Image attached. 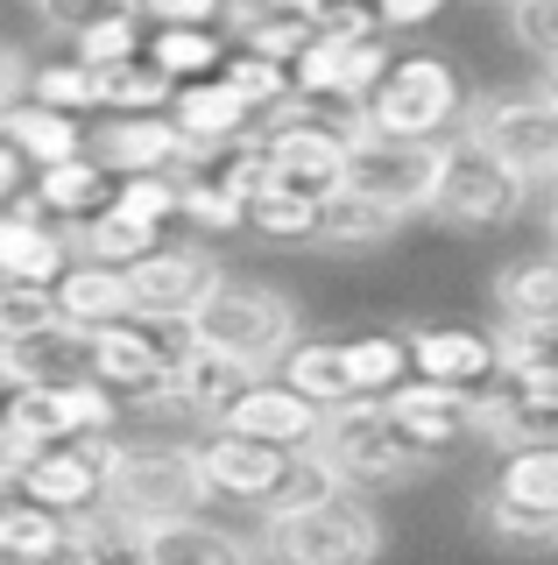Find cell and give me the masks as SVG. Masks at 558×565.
I'll list each match as a JSON object with an SVG mask.
<instances>
[{
    "instance_id": "cell-1",
    "label": "cell",
    "mask_w": 558,
    "mask_h": 565,
    "mask_svg": "<svg viewBox=\"0 0 558 565\" xmlns=\"http://www.w3.org/2000/svg\"><path fill=\"white\" fill-rule=\"evenodd\" d=\"M382 544H389V523L354 488H325L319 502L269 509V523H261V552L276 565H375Z\"/></svg>"
},
{
    "instance_id": "cell-2",
    "label": "cell",
    "mask_w": 558,
    "mask_h": 565,
    "mask_svg": "<svg viewBox=\"0 0 558 565\" xmlns=\"http://www.w3.org/2000/svg\"><path fill=\"white\" fill-rule=\"evenodd\" d=\"M466 85L439 50H396V64L382 71V85L361 106V128L389 135V141H431L446 149L452 135L466 128Z\"/></svg>"
},
{
    "instance_id": "cell-3",
    "label": "cell",
    "mask_w": 558,
    "mask_h": 565,
    "mask_svg": "<svg viewBox=\"0 0 558 565\" xmlns=\"http://www.w3.org/2000/svg\"><path fill=\"white\" fill-rule=\"evenodd\" d=\"M191 340L226 353V361H240V367H255V375H276L283 353L304 340V318L283 290H269V282L226 276L198 305V318H191Z\"/></svg>"
},
{
    "instance_id": "cell-4",
    "label": "cell",
    "mask_w": 558,
    "mask_h": 565,
    "mask_svg": "<svg viewBox=\"0 0 558 565\" xmlns=\"http://www.w3.org/2000/svg\"><path fill=\"white\" fill-rule=\"evenodd\" d=\"M325 473L354 494H382V488H404L431 467V452L396 424L389 403H346V411H325V438L311 446Z\"/></svg>"
},
{
    "instance_id": "cell-5",
    "label": "cell",
    "mask_w": 558,
    "mask_h": 565,
    "mask_svg": "<svg viewBox=\"0 0 558 565\" xmlns=\"http://www.w3.org/2000/svg\"><path fill=\"white\" fill-rule=\"evenodd\" d=\"M213 502L205 488V467H198V446H120L114 467H107V509H120L128 523H178V516H198Z\"/></svg>"
},
{
    "instance_id": "cell-6",
    "label": "cell",
    "mask_w": 558,
    "mask_h": 565,
    "mask_svg": "<svg viewBox=\"0 0 558 565\" xmlns=\"http://www.w3.org/2000/svg\"><path fill=\"white\" fill-rule=\"evenodd\" d=\"M523 205H530V184L495 163L481 141L452 135L446 163H439V191H431V220L452 226V234H495V226H516Z\"/></svg>"
},
{
    "instance_id": "cell-7",
    "label": "cell",
    "mask_w": 558,
    "mask_h": 565,
    "mask_svg": "<svg viewBox=\"0 0 558 565\" xmlns=\"http://www.w3.org/2000/svg\"><path fill=\"white\" fill-rule=\"evenodd\" d=\"M466 141H481L523 184H558V106L545 93H487L466 106Z\"/></svg>"
},
{
    "instance_id": "cell-8",
    "label": "cell",
    "mask_w": 558,
    "mask_h": 565,
    "mask_svg": "<svg viewBox=\"0 0 558 565\" xmlns=\"http://www.w3.org/2000/svg\"><path fill=\"white\" fill-rule=\"evenodd\" d=\"M14 452H43V446H72V438H107L120 424V396L99 382L72 388H14V403L0 411Z\"/></svg>"
},
{
    "instance_id": "cell-9",
    "label": "cell",
    "mask_w": 558,
    "mask_h": 565,
    "mask_svg": "<svg viewBox=\"0 0 558 565\" xmlns=\"http://www.w3.org/2000/svg\"><path fill=\"white\" fill-rule=\"evenodd\" d=\"M261 149H269L276 184H298V191H311V199H333V191H346L354 128L311 114V106H290V114L261 120Z\"/></svg>"
},
{
    "instance_id": "cell-10",
    "label": "cell",
    "mask_w": 558,
    "mask_h": 565,
    "mask_svg": "<svg viewBox=\"0 0 558 565\" xmlns=\"http://www.w3.org/2000/svg\"><path fill=\"white\" fill-rule=\"evenodd\" d=\"M439 163L446 149L431 141H389V135H368L354 128V156H346V191L375 199L382 212H431V191H439Z\"/></svg>"
},
{
    "instance_id": "cell-11",
    "label": "cell",
    "mask_w": 558,
    "mask_h": 565,
    "mask_svg": "<svg viewBox=\"0 0 558 565\" xmlns=\"http://www.w3.org/2000/svg\"><path fill=\"white\" fill-rule=\"evenodd\" d=\"M219 282H226V269L213 262V247L163 241L149 262L128 269V305H135V318H149V326H191Z\"/></svg>"
},
{
    "instance_id": "cell-12",
    "label": "cell",
    "mask_w": 558,
    "mask_h": 565,
    "mask_svg": "<svg viewBox=\"0 0 558 565\" xmlns=\"http://www.w3.org/2000/svg\"><path fill=\"white\" fill-rule=\"evenodd\" d=\"M120 438H72V446H43V452H22L14 459V494L57 509V516H85V509L107 502V467H114Z\"/></svg>"
},
{
    "instance_id": "cell-13",
    "label": "cell",
    "mask_w": 558,
    "mask_h": 565,
    "mask_svg": "<svg viewBox=\"0 0 558 565\" xmlns=\"http://www.w3.org/2000/svg\"><path fill=\"white\" fill-rule=\"evenodd\" d=\"M298 459L304 452H276L261 438H240V431H205L198 438V467H205V488L213 502H240V509H276L298 481Z\"/></svg>"
},
{
    "instance_id": "cell-14",
    "label": "cell",
    "mask_w": 558,
    "mask_h": 565,
    "mask_svg": "<svg viewBox=\"0 0 558 565\" xmlns=\"http://www.w3.org/2000/svg\"><path fill=\"white\" fill-rule=\"evenodd\" d=\"M85 156L114 177H184L198 149L178 135L170 114H99L85 135Z\"/></svg>"
},
{
    "instance_id": "cell-15",
    "label": "cell",
    "mask_w": 558,
    "mask_h": 565,
    "mask_svg": "<svg viewBox=\"0 0 558 565\" xmlns=\"http://www.w3.org/2000/svg\"><path fill=\"white\" fill-rule=\"evenodd\" d=\"M410 375L481 396L502 375V332L481 326H410Z\"/></svg>"
},
{
    "instance_id": "cell-16",
    "label": "cell",
    "mask_w": 558,
    "mask_h": 565,
    "mask_svg": "<svg viewBox=\"0 0 558 565\" xmlns=\"http://www.w3.org/2000/svg\"><path fill=\"white\" fill-rule=\"evenodd\" d=\"M219 431H240V438H261L276 452H311L325 438V411L311 396H298L283 375H261L234 411L219 417Z\"/></svg>"
},
{
    "instance_id": "cell-17",
    "label": "cell",
    "mask_w": 558,
    "mask_h": 565,
    "mask_svg": "<svg viewBox=\"0 0 558 565\" xmlns=\"http://www.w3.org/2000/svg\"><path fill=\"white\" fill-rule=\"evenodd\" d=\"M72 262H78V247L57 220H43L29 199L0 205V282H43V290H57V276Z\"/></svg>"
},
{
    "instance_id": "cell-18",
    "label": "cell",
    "mask_w": 558,
    "mask_h": 565,
    "mask_svg": "<svg viewBox=\"0 0 558 565\" xmlns=\"http://www.w3.org/2000/svg\"><path fill=\"white\" fill-rule=\"evenodd\" d=\"M396 411V424L439 459L446 446H460V438H481V396H466V388H446V382H404L396 396H382Z\"/></svg>"
},
{
    "instance_id": "cell-19",
    "label": "cell",
    "mask_w": 558,
    "mask_h": 565,
    "mask_svg": "<svg viewBox=\"0 0 558 565\" xmlns=\"http://www.w3.org/2000/svg\"><path fill=\"white\" fill-rule=\"evenodd\" d=\"M261 375L255 367H240V361H226V353H213V347H198L191 340L184 353H178V367H170V396H178V417H198L205 431L234 411L240 396H248Z\"/></svg>"
},
{
    "instance_id": "cell-20",
    "label": "cell",
    "mask_w": 558,
    "mask_h": 565,
    "mask_svg": "<svg viewBox=\"0 0 558 565\" xmlns=\"http://www.w3.org/2000/svg\"><path fill=\"white\" fill-rule=\"evenodd\" d=\"M170 120H178V135L191 141V149H226V141L240 135H261V114L248 99L234 93L226 78H198V85H178L170 93Z\"/></svg>"
},
{
    "instance_id": "cell-21",
    "label": "cell",
    "mask_w": 558,
    "mask_h": 565,
    "mask_svg": "<svg viewBox=\"0 0 558 565\" xmlns=\"http://www.w3.org/2000/svg\"><path fill=\"white\" fill-rule=\"evenodd\" d=\"M0 367L14 375V388H72V382H93V332L50 326V332H36V340L0 347Z\"/></svg>"
},
{
    "instance_id": "cell-22",
    "label": "cell",
    "mask_w": 558,
    "mask_h": 565,
    "mask_svg": "<svg viewBox=\"0 0 558 565\" xmlns=\"http://www.w3.org/2000/svg\"><path fill=\"white\" fill-rule=\"evenodd\" d=\"M114 191H120L114 170H99L93 156H72V163H57V170H36V184H29V205H36L43 220H57L64 234H78L85 220H99V212L114 205Z\"/></svg>"
},
{
    "instance_id": "cell-23",
    "label": "cell",
    "mask_w": 558,
    "mask_h": 565,
    "mask_svg": "<svg viewBox=\"0 0 558 565\" xmlns=\"http://www.w3.org/2000/svg\"><path fill=\"white\" fill-rule=\"evenodd\" d=\"M495 311H502V326H516V332L558 326V247L551 241L495 269Z\"/></svg>"
},
{
    "instance_id": "cell-24",
    "label": "cell",
    "mask_w": 558,
    "mask_h": 565,
    "mask_svg": "<svg viewBox=\"0 0 558 565\" xmlns=\"http://www.w3.org/2000/svg\"><path fill=\"white\" fill-rule=\"evenodd\" d=\"M261 544L219 530L213 516H178L142 530V565H255Z\"/></svg>"
},
{
    "instance_id": "cell-25",
    "label": "cell",
    "mask_w": 558,
    "mask_h": 565,
    "mask_svg": "<svg viewBox=\"0 0 558 565\" xmlns=\"http://www.w3.org/2000/svg\"><path fill=\"white\" fill-rule=\"evenodd\" d=\"M64 552H72V516H57V509L14 494V473H8V494H0V558H14V565H57Z\"/></svg>"
},
{
    "instance_id": "cell-26",
    "label": "cell",
    "mask_w": 558,
    "mask_h": 565,
    "mask_svg": "<svg viewBox=\"0 0 558 565\" xmlns=\"http://www.w3.org/2000/svg\"><path fill=\"white\" fill-rule=\"evenodd\" d=\"M57 318L78 332H99V326H120L135 318L128 305V269H107V262H72L57 276Z\"/></svg>"
},
{
    "instance_id": "cell-27",
    "label": "cell",
    "mask_w": 558,
    "mask_h": 565,
    "mask_svg": "<svg viewBox=\"0 0 558 565\" xmlns=\"http://www.w3.org/2000/svg\"><path fill=\"white\" fill-rule=\"evenodd\" d=\"M0 135H8L14 149L29 156V170H57V163H72V156H85V135H93V120L50 114V106H36V99H14L8 120H0Z\"/></svg>"
},
{
    "instance_id": "cell-28",
    "label": "cell",
    "mask_w": 558,
    "mask_h": 565,
    "mask_svg": "<svg viewBox=\"0 0 558 565\" xmlns=\"http://www.w3.org/2000/svg\"><path fill=\"white\" fill-rule=\"evenodd\" d=\"M396 212H382L375 199H361V191H333V199L319 205V241L311 247H325V255H375V247H389L396 241Z\"/></svg>"
},
{
    "instance_id": "cell-29",
    "label": "cell",
    "mask_w": 558,
    "mask_h": 565,
    "mask_svg": "<svg viewBox=\"0 0 558 565\" xmlns=\"http://www.w3.org/2000/svg\"><path fill=\"white\" fill-rule=\"evenodd\" d=\"M298 396H311L319 411H346V403H361L354 388V367H346V340H298L283 353V367H276Z\"/></svg>"
},
{
    "instance_id": "cell-30",
    "label": "cell",
    "mask_w": 558,
    "mask_h": 565,
    "mask_svg": "<svg viewBox=\"0 0 558 565\" xmlns=\"http://www.w3.org/2000/svg\"><path fill=\"white\" fill-rule=\"evenodd\" d=\"M142 57L163 71L170 85H198V78H219V64L234 57L219 29H149V50Z\"/></svg>"
},
{
    "instance_id": "cell-31",
    "label": "cell",
    "mask_w": 558,
    "mask_h": 565,
    "mask_svg": "<svg viewBox=\"0 0 558 565\" xmlns=\"http://www.w3.org/2000/svg\"><path fill=\"white\" fill-rule=\"evenodd\" d=\"M72 247H78V262H107V269H135V262H149L155 247H163V226H142L135 212L107 205L99 220H85L78 234H72Z\"/></svg>"
},
{
    "instance_id": "cell-32",
    "label": "cell",
    "mask_w": 558,
    "mask_h": 565,
    "mask_svg": "<svg viewBox=\"0 0 558 565\" xmlns=\"http://www.w3.org/2000/svg\"><path fill=\"white\" fill-rule=\"evenodd\" d=\"M319 205L325 199H311V191H298V184H269L248 205V234L269 241V247H311L319 241Z\"/></svg>"
},
{
    "instance_id": "cell-33",
    "label": "cell",
    "mask_w": 558,
    "mask_h": 565,
    "mask_svg": "<svg viewBox=\"0 0 558 565\" xmlns=\"http://www.w3.org/2000/svg\"><path fill=\"white\" fill-rule=\"evenodd\" d=\"M346 367H354L361 403H382L410 382V332H354L346 340Z\"/></svg>"
},
{
    "instance_id": "cell-34",
    "label": "cell",
    "mask_w": 558,
    "mask_h": 565,
    "mask_svg": "<svg viewBox=\"0 0 558 565\" xmlns=\"http://www.w3.org/2000/svg\"><path fill=\"white\" fill-rule=\"evenodd\" d=\"M191 170H198V177H213V184L226 191V199H240V205H255L261 191L276 184V170H269V149H261V135H240V141H226V149H205V156H191Z\"/></svg>"
},
{
    "instance_id": "cell-35",
    "label": "cell",
    "mask_w": 558,
    "mask_h": 565,
    "mask_svg": "<svg viewBox=\"0 0 558 565\" xmlns=\"http://www.w3.org/2000/svg\"><path fill=\"white\" fill-rule=\"evenodd\" d=\"M22 99L85 120V114H99V71L78 64V57H43V64H29V93Z\"/></svg>"
},
{
    "instance_id": "cell-36",
    "label": "cell",
    "mask_w": 558,
    "mask_h": 565,
    "mask_svg": "<svg viewBox=\"0 0 558 565\" xmlns=\"http://www.w3.org/2000/svg\"><path fill=\"white\" fill-rule=\"evenodd\" d=\"M170 93H178V85L149 57H128V64L99 71V114H170Z\"/></svg>"
},
{
    "instance_id": "cell-37",
    "label": "cell",
    "mask_w": 558,
    "mask_h": 565,
    "mask_svg": "<svg viewBox=\"0 0 558 565\" xmlns=\"http://www.w3.org/2000/svg\"><path fill=\"white\" fill-rule=\"evenodd\" d=\"M219 78L234 85V93L248 99L261 120H276V114H290V106H298V93H290V71L269 64V57H255V50H234V57L219 64Z\"/></svg>"
},
{
    "instance_id": "cell-38",
    "label": "cell",
    "mask_w": 558,
    "mask_h": 565,
    "mask_svg": "<svg viewBox=\"0 0 558 565\" xmlns=\"http://www.w3.org/2000/svg\"><path fill=\"white\" fill-rule=\"evenodd\" d=\"M142 50H149V22H142V8H120V14H107V22H93V29H78V35H72V57H78V64H93V71L128 64V57H142Z\"/></svg>"
},
{
    "instance_id": "cell-39",
    "label": "cell",
    "mask_w": 558,
    "mask_h": 565,
    "mask_svg": "<svg viewBox=\"0 0 558 565\" xmlns=\"http://www.w3.org/2000/svg\"><path fill=\"white\" fill-rule=\"evenodd\" d=\"M311 35H319V22H304V14H248V22L234 29V50H255V57L290 71L311 50Z\"/></svg>"
},
{
    "instance_id": "cell-40",
    "label": "cell",
    "mask_w": 558,
    "mask_h": 565,
    "mask_svg": "<svg viewBox=\"0 0 558 565\" xmlns=\"http://www.w3.org/2000/svg\"><path fill=\"white\" fill-rule=\"evenodd\" d=\"M50 326H64L57 290H43V282H0V347L36 340V332H50Z\"/></svg>"
},
{
    "instance_id": "cell-41",
    "label": "cell",
    "mask_w": 558,
    "mask_h": 565,
    "mask_svg": "<svg viewBox=\"0 0 558 565\" xmlns=\"http://www.w3.org/2000/svg\"><path fill=\"white\" fill-rule=\"evenodd\" d=\"M481 523L495 530V544H509V552H551L558 544V516L516 509V502H502V494H481Z\"/></svg>"
},
{
    "instance_id": "cell-42",
    "label": "cell",
    "mask_w": 558,
    "mask_h": 565,
    "mask_svg": "<svg viewBox=\"0 0 558 565\" xmlns=\"http://www.w3.org/2000/svg\"><path fill=\"white\" fill-rule=\"evenodd\" d=\"M184 226H198V234H213V241H219V234H240V226H248V205L226 199L213 177L184 170Z\"/></svg>"
},
{
    "instance_id": "cell-43",
    "label": "cell",
    "mask_w": 558,
    "mask_h": 565,
    "mask_svg": "<svg viewBox=\"0 0 558 565\" xmlns=\"http://www.w3.org/2000/svg\"><path fill=\"white\" fill-rule=\"evenodd\" d=\"M114 205L135 212L142 226H170V220H184V177H120Z\"/></svg>"
},
{
    "instance_id": "cell-44",
    "label": "cell",
    "mask_w": 558,
    "mask_h": 565,
    "mask_svg": "<svg viewBox=\"0 0 558 565\" xmlns=\"http://www.w3.org/2000/svg\"><path fill=\"white\" fill-rule=\"evenodd\" d=\"M509 35L523 57H537L551 71L558 64V0H509Z\"/></svg>"
},
{
    "instance_id": "cell-45",
    "label": "cell",
    "mask_w": 558,
    "mask_h": 565,
    "mask_svg": "<svg viewBox=\"0 0 558 565\" xmlns=\"http://www.w3.org/2000/svg\"><path fill=\"white\" fill-rule=\"evenodd\" d=\"M502 375H558V326L545 332L502 326Z\"/></svg>"
},
{
    "instance_id": "cell-46",
    "label": "cell",
    "mask_w": 558,
    "mask_h": 565,
    "mask_svg": "<svg viewBox=\"0 0 558 565\" xmlns=\"http://www.w3.org/2000/svg\"><path fill=\"white\" fill-rule=\"evenodd\" d=\"M149 29H219L234 0H135Z\"/></svg>"
},
{
    "instance_id": "cell-47",
    "label": "cell",
    "mask_w": 558,
    "mask_h": 565,
    "mask_svg": "<svg viewBox=\"0 0 558 565\" xmlns=\"http://www.w3.org/2000/svg\"><path fill=\"white\" fill-rule=\"evenodd\" d=\"M120 8H135V0H36L43 29L64 35V43H72L78 29H93V22H107V14H120Z\"/></svg>"
},
{
    "instance_id": "cell-48",
    "label": "cell",
    "mask_w": 558,
    "mask_h": 565,
    "mask_svg": "<svg viewBox=\"0 0 558 565\" xmlns=\"http://www.w3.org/2000/svg\"><path fill=\"white\" fill-rule=\"evenodd\" d=\"M368 8H375L382 35H389V29H425V22H439L446 0H368Z\"/></svg>"
},
{
    "instance_id": "cell-49",
    "label": "cell",
    "mask_w": 558,
    "mask_h": 565,
    "mask_svg": "<svg viewBox=\"0 0 558 565\" xmlns=\"http://www.w3.org/2000/svg\"><path fill=\"white\" fill-rule=\"evenodd\" d=\"M29 184H36V170H29V156L14 149L8 135H0V205H14V199H29Z\"/></svg>"
},
{
    "instance_id": "cell-50",
    "label": "cell",
    "mask_w": 558,
    "mask_h": 565,
    "mask_svg": "<svg viewBox=\"0 0 558 565\" xmlns=\"http://www.w3.org/2000/svg\"><path fill=\"white\" fill-rule=\"evenodd\" d=\"M22 93H29V57H22V50H8V43H0V106H14Z\"/></svg>"
},
{
    "instance_id": "cell-51",
    "label": "cell",
    "mask_w": 558,
    "mask_h": 565,
    "mask_svg": "<svg viewBox=\"0 0 558 565\" xmlns=\"http://www.w3.org/2000/svg\"><path fill=\"white\" fill-rule=\"evenodd\" d=\"M537 93H545V99H551V106H558V64H551V71H545V85H537Z\"/></svg>"
},
{
    "instance_id": "cell-52",
    "label": "cell",
    "mask_w": 558,
    "mask_h": 565,
    "mask_svg": "<svg viewBox=\"0 0 558 565\" xmlns=\"http://www.w3.org/2000/svg\"><path fill=\"white\" fill-rule=\"evenodd\" d=\"M8 459H22V452H14V438H8V424H0V467H8Z\"/></svg>"
},
{
    "instance_id": "cell-53",
    "label": "cell",
    "mask_w": 558,
    "mask_h": 565,
    "mask_svg": "<svg viewBox=\"0 0 558 565\" xmlns=\"http://www.w3.org/2000/svg\"><path fill=\"white\" fill-rule=\"evenodd\" d=\"M545 226H551V247H558V191H551V212H545Z\"/></svg>"
},
{
    "instance_id": "cell-54",
    "label": "cell",
    "mask_w": 558,
    "mask_h": 565,
    "mask_svg": "<svg viewBox=\"0 0 558 565\" xmlns=\"http://www.w3.org/2000/svg\"><path fill=\"white\" fill-rule=\"evenodd\" d=\"M0 120H8V106H0Z\"/></svg>"
},
{
    "instance_id": "cell-55",
    "label": "cell",
    "mask_w": 558,
    "mask_h": 565,
    "mask_svg": "<svg viewBox=\"0 0 558 565\" xmlns=\"http://www.w3.org/2000/svg\"><path fill=\"white\" fill-rule=\"evenodd\" d=\"M0 565H14V558H0Z\"/></svg>"
}]
</instances>
